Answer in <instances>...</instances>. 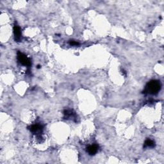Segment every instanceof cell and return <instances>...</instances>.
I'll list each match as a JSON object with an SVG mask.
<instances>
[{
	"label": "cell",
	"mask_w": 164,
	"mask_h": 164,
	"mask_svg": "<svg viewBox=\"0 0 164 164\" xmlns=\"http://www.w3.org/2000/svg\"><path fill=\"white\" fill-rule=\"evenodd\" d=\"M161 89V83L158 80H151L146 86L144 92L149 94H157Z\"/></svg>",
	"instance_id": "6da1fadb"
},
{
	"label": "cell",
	"mask_w": 164,
	"mask_h": 164,
	"mask_svg": "<svg viewBox=\"0 0 164 164\" xmlns=\"http://www.w3.org/2000/svg\"><path fill=\"white\" fill-rule=\"evenodd\" d=\"M18 60L19 62L24 66L30 67L31 65V61L28 58V57L24 55L23 53H20V51L18 52Z\"/></svg>",
	"instance_id": "7a4b0ae2"
},
{
	"label": "cell",
	"mask_w": 164,
	"mask_h": 164,
	"mask_svg": "<svg viewBox=\"0 0 164 164\" xmlns=\"http://www.w3.org/2000/svg\"><path fill=\"white\" fill-rule=\"evenodd\" d=\"M43 129H44L43 126L39 124H33L28 127V130H30V132H32L34 134L37 135V137H40L41 134H42L43 132Z\"/></svg>",
	"instance_id": "3957f363"
},
{
	"label": "cell",
	"mask_w": 164,
	"mask_h": 164,
	"mask_svg": "<svg viewBox=\"0 0 164 164\" xmlns=\"http://www.w3.org/2000/svg\"><path fill=\"white\" fill-rule=\"evenodd\" d=\"M14 33L15 35V40L17 42H20L22 40V34H21V30L20 27L17 24L15 23L14 26Z\"/></svg>",
	"instance_id": "277c9868"
},
{
	"label": "cell",
	"mask_w": 164,
	"mask_h": 164,
	"mask_svg": "<svg viewBox=\"0 0 164 164\" xmlns=\"http://www.w3.org/2000/svg\"><path fill=\"white\" fill-rule=\"evenodd\" d=\"M98 149H99V146L94 144L91 145L87 147V152L91 156L95 155L98 151Z\"/></svg>",
	"instance_id": "5b68a950"
},
{
	"label": "cell",
	"mask_w": 164,
	"mask_h": 164,
	"mask_svg": "<svg viewBox=\"0 0 164 164\" xmlns=\"http://www.w3.org/2000/svg\"><path fill=\"white\" fill-rule=\"evenodd\" d=\"M155 147V142L151 140L150 138H147L145 142L144 145V147L146 148V147H149V148H153V147Z\"/></svg>",
	"instance_id": "8992f818"
},
{
	"label": "cell",
	"mask_w": 164,
	"mask_h": 164,
	"mask_svg": "<svg viewBox=\"0 0 164 164\" xmlns=\"http://www.w3.org/2000/svg\"><path fill=\"white\" fill-rule=\"evenodd\" d=\"M64 118L65 119H68L69 118H74L75 117V113H73L71 110H65L64 111Z\"/></svg>",
	"instance_id": "52a82bcc"
},
{
	"label": "cell",
	"mask_w": 164,
	"mask_h": 164,
	"mask_svg": "<svg viewBox=\"0 0 164 164\" xmlns=\"http://www.w3.org/2000/svg\"><path fill=\"white\" fill-rule=\"evenodd\" d=\"M69 44H70L71 46H78V45H79L78 42H76V41H74V40H71Z\"/></svg>",
	"instance_id": "ba28073f"
}]
</instances>
